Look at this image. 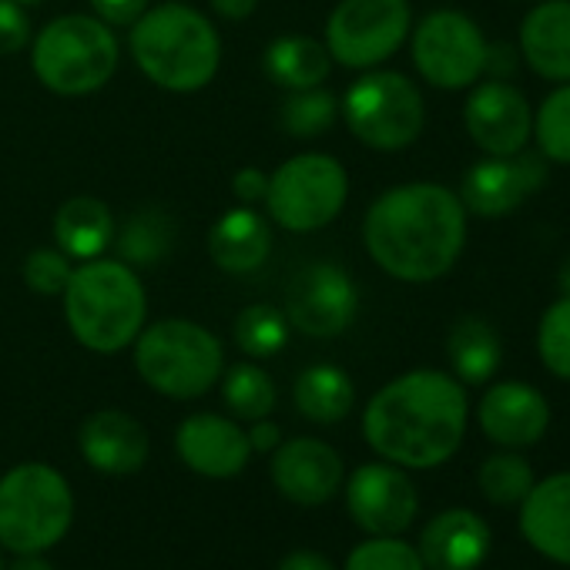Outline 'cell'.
Wrapping results in <instances>:
<instances>
[{"label": "cell", "instance_id": "cell-1", "mask_svg": "<svg viewBox=\"0 0 570 570\" xmlns=\"http://www.w3.org/2000/svg\"><path fill=\"white\" fill-rule=\"evenodd\" d=\"M363 242L370 258L400 282L443 278L466 242V208L436 181L386 188L366 212Z\"/></svg>", "mask_w": 570, "mask_h": 570}, {"label": "cell", "instance_id": "cell-2", "mask_svg": "<svg viewBox=\"0 0 570 570\" xmlns=\"http://www.w3.org/2000/svg\"><path fill=\"white\" fill-rule=\"evenodd\" d=\"M466 393L440 370H413L386 383L363 413L366 443L390 463L430 470L446 463L466 433Z\"/></svg>", "mask_w": 570, "mask_h": 570}, {"label": "cell", "instance_id": "cell-3", "mask_svg": "<svg viewBox=\"0 0 570 570\" xmlns=\"http://www.w3.org/2000/svg\"><path fill=\"white\" fill-rule=\"evenodd\" d=\"M148 299L138 272L121 258H91L71 272L65 320L75 340L101 356L128 350L145 330Z\"/></svg>", "mask_w": 570, "mask_h": 570}, {"label": "cell", "instance_id": "cell-4", "mask_svg": "<svg viewBox=\"0 0 570 570\" xmlns=\"http://www.w3.org/2000/svg\"><path fill=\"white\" fill-rule=\"evenodd\" d=\"M131 55L151 85L191 95L218 75L222 41L205 14L171 0V4L148 8L131 24Z\"/></svg>", "mask_w": 570, "mask_h": 570}, {"label": "cell", "instance_id": "cell-5", "mask_svg": "<svg viewBox=\"0 0 570 570\" xmlns=\"http://www.w3.org/2000/svg\"><path fill=\"white\" fill-rule=\"evenodd\" d=\"M131 346L138 376L168 400L205 396L222 380V343L212 330L191 320H161L145 326Z\"/></svg>", "mask_w": 570, "mask_h": 570}, {"label": "cell", "instance_id": "cell-6", "mask_svg": "<svg viewBox=\"0 0 570 570\" xmlns=\"http://www.w3.org/2000/svg\"><path fill=\"white\" fill-rule=\"evenodd\" d=\"M75 520L71 483L48 463H18L0 476V547L45 553Z\"/></svg>", "mask_w": 570, "mask_h": 570}, {"label": "cell", "instance_id": "cell-7", "mask_svg": "<svg viewBox=\"0 0 570 570\" xmlns=\"http://www.w3.org/2000/svg\"><path fill=\"white\" fill-rule=\"evenodd\" d=\"M31 68L38 81L55 95H95L118 71V38L98 18L65 14L45 31H38L31 48Z\"/></svg>", "mask_w": 570, "mask_h": 570}, {"label": "cell", "instance_id": "cell-8", "mask_svg": "<svg viewBox=\"0 0 570 570\" xmlns=\"http://www.w3.org/2000/svg\"><path fill=\"white\" fill-rule=\"evenodd\" d=\"M350 175L346 168L323 151L296 155L268 175L265 205L275 225L289 232H320L346 205Z\"/></svg>", "mask_w": 570, "mask_h": 570}, {"label": "cell", "instance_id": "cell-9", "mask_svg": "<svg viewBox=\"0 0 570 570\" xmlns=\"http://www.w3.org/2000/svg\"><path fill=\"white\" fill-rule=\"evenodd\" d=\"M350 131L376 151L410 148L426 121L420 88L400 71H370L343 98Z\"/></svg>", "mask_w": 570, "mask_h": 570}, {"label": "cell", "instance_id": "cell-10", "mask_svg": "<svg viewBox=\"0 0 570 570\" xmlns=\"http://www.w3.org/2000/svg\"><path fill=\"white\" fill-rule=\"evenodd\" d=\"M410 24L406 0H340L326 24V51L343 68L366 71L403 48Z\"/></svg>", "mask_w": 570, "mask_h": 570}, {"label": "cell", "instance_id": "cell-11", "mask_svg": "<svg viewBox=\"0 0 570 570\" xmlns=\"http://www.w3.org/2000/svg\"><path fill=\"white\" fill-rule=\"evenodd\" d=\"M413 65L426 85L463 91L480 81L487 65L483 31L460 11H433L413 31Z\"/></svg>", "mask_w": 570, "mask_h": 570}, {"label": "cell", "instance_id": "cell-12", "mask_svg": "<svg viewBox=\"0 0 570 570\" xmlns=\"http://www.w3.org/2000/svg\"><path fill=\"white\" fill-rule=\"evenodd\" d=\"M356 309L360 293L346 268L336 262H313L289 282V296H285L282 313L303 336L333 340L353 326Z\"/></svg>", "mask_w": 570, "mask_h": 570}, {"label": "cell", "instance_id": "cell-13", "mask_svg": "<svg viewBox=\"0 0 570 570\" xmlns=\"http://www.w3.org/2000/svg\"><path fill=\"white\" fill-rule=\"evenodd\" d=\"M547 181V158L540 151L490 155L476 161L460 185V202L476 218H500L520 208Z\"/></svg>", "mask_w": 570, "mask_h": 570}, {"label": "cell", "instance_id": "cell-14", "mask_svg": "<svg viewBox=\"0 0 570 570\" xmlns=\"http://www.w3.org/2000/svg\"><path fill=\"white\" fill-rule=\"evenodd\" d=\"M346 507L360 530L373 537H400L413 527L420 497L396 463H363L346 483Z\"/></svg>", "mask_w": 570, "mask_h": 570}, {"label": "cell", "instance_id": "cell-15", "mask_svg": "<svg viewBox=\"0 0 570 570\" xmlns=\"http://www.w3.org/2000/svg\"><path fill=\"white\" fill-rule=\"evenodd\" d=\"M463 125L473 145L483 148L487 155H517L527 148V138L533 131V115L527 98L513 85L490 78L470 91L463 108Z\"/></svg>", "mask_w": 570, "mask_h": 570}, {"label": "cell", "instance_id": "cell-16", "mask_svg": "<svg viewBox=\"0 0 570 570\" xmlns=\"http://www.w3.org/2000/svg\"><path fill=\"white\" fill-rule=\"evenodd\" d=\"M343 456L316 436H296L272 450V483L299 507H323L343 487Z\"/></svg>", "mask_w": 570, "mask_h": 570}, {"label": "cell", "instance_id": "cell-17", "mask_svg": "<svg viewBox=\"0 0 570 570\" xmlns=\"http://www.w3.org/2000/svg\"><path fill=\"white\" fill-rule=\"evenodd\" d=\"M175 450L188 470L208 480H232L245 470L252 446L248 433L218 413H195L181 420L175 433Z\"/></svg>", "mask_w": 570, "mask_h": 570}, {"label": "cell", "instance_id": "cell-18", "mask_svg": "<svg viewBox=\"0 0 570 570\" xmlns=\"http://www.w3.org/2000/svg\"><path fill=\"white\" fill-rule=\"evenodd\" d=\"M480 430L500 446H533L550 426V406L527 383H497L480 400Z\"/></svg>", "mask_w": 570, "mask_h": 570}, {"label": "cell", "instance_id": "cell-19", "mask_svg": "<svg viewBox=\"0 0 570 570\" xmlns=\"http://www.w3.org/2000/svg\"><path fill=\"white\" fill-rule=\"evenodd\" d=\"M78 446L98 473L128 476L148 460V430L121 410H98L81 423Z\"/></svg>", "mask_w": 570, "mask_h": 570}, {"label": "cell", "instance_id": "cell-20", "mask_svg": "<svg viewBox=\"0 0 570 570\" xmlns=\"http://www.w3.org/2000/svg\"><path fill=\"white\" fill-rule=\"evenodd\" d=\"M490 527L473 510H446L423 527L420 560L426 570H476L490 553Z\"/></svg>", "mask_w": 570, "mask_h": 570}, {"label": "cell", "instance_id": "cell-21", "mask_svg": "<svg viewBox=\"0 0 570 570\" xmlns=\"http://www.w3.org/2000/svg\"><path fill=\"white\" fill-rule=\"evenodd\" d=\"M520 530L543 557L570 567V473L530 487L520 503Z\"/></svg>", "mask_w": 570, "mask_h": 570}, {"label": "cell", "instance_id": "cell-22", "mask_svg": "<svg viewBox=\"0 0 570 570\" xmlns=\"http://www.w3.org/2000/svg\"><path fill=\"white\" fill-rule=\"evenodd\" d=\"M268 252H272V228L252 205L228 208L208 228V255L228 275H248L262 268Z\"/></svg>", "mask_w": 570, "mask_h": 570}, {"label": "cell", "instance_id": "cell-23", "mask_svg": "<svg viewBox=\"0 0 570 570\" xmlns=\"http://www.w3.org/2000/svg\"><path fill=\"white\" fill-rule=\"evenodd\" d=\"M527 65L547 81H570V0H543L520 24Z\"/></svg>", "mask_w": 570, "mask_h": 570}, {"label": "cell", "instance_id": "cell-24", "mask_svg": "<svg viewBox=\"0 0 570 570\" xmlns=\"http://www.w3.org/2000/svg\"><path fill=\"white\" fill-rule=\"evenodd\" d=\"M55 242L68 258L91 262L101 258L105 248L115 242V215L95 195L68 198L55 215Z\"/></svg>", "mask_w": 570, "mask_h": 570}, {"label": "cell", "instance_id": "cell-25", "mask_svg": "<svg viewBox=\"0 0 570 570\" xmlns=\"http://www.w3.org/2000/svg\"><path fill=\"white\" fill-rule=\"evenodd\" d=\"M330 68H333V58H330L326 45L303 38V35H285V38L272 41L262 55L265 78L285 91L320 88L330 78Z\"/></svg>", "mask_w": 570, "mask_h": 570}, {"label": "cell", "instance_id": "cell-26", "mask_svg": "<svg viewBox=\"0 0 570 570\" xmlns=\"http://www.w3.org/2000/svg\"><path fill=\"white\" fill-rule=\"evenodd\" d=\"M293 400H296V410L309 423L333 426L350 416V410L356 403V386L346 370H340L333 363H316L299 373V380L293 386Z\"/></svg>", "mask_w": 570, "mask_h": 570}, {"label": "cell", "instance_id": "cell-27", "mask_svg": "<svg viewBox=\"0 0 570 570\" xmlns=\"http://www.w3.org/2000/svg\"><path fill=\"white\" fill-rule=\"evenodd\" d=\"M446 356L453 363V373L463 383L480 386L500 370L503 346H500V336L493 333V326L487 320L463 316L446 336Z\"/></svg>", "mask_w": 570, "mask_h": 570}, {"label": "cell", "instance_id": "cell-28", "mask_svg": "<svg viewBox=\"0 0 570 570\" xmlns=\"http://www.w3.org/2000/svg\"><path fill=\"white\" fill-rule=\"evenodd\" d=\"M175 218L161 208L135 212L118 232V258L128 265H155L175 248Z\"/></svg>", "mask_w": 570, "mask_h": 570}, {"label": "cell", "instance_id": "cell-29", "mask_svg": "<svg viewBox=\"0 0 570 570\" xmlns=\"http://www.w3.org/2000/svg\"><path fill=\"white\" fill-rule=\"evenodd\" d=\"M289 320L268 303L245 306L235 320V346L252 360H272L289 343Z\"/></svg>", "mask_w": 570, "mask_h": 570}, {"label": "cell", "instance_id": "cell-30", "mask_svg": "<svg viewBox=\"0 0 570 570\" xmlns=\"http://www.w3.org/2000/svg\"><path fill=\"white\" fill-rule=\"evenodd\" d=\"M222 396H225V406L238 416V420H265L272 410H275V383L272 376L255 366V363H238L225 373L222 380Z\"/></svg>", "mask_w": 570, "mask_h": 570}, {"label": "cell", "instance_id": "cell-31", "mask_svg": "<svg viewBox=\"0 0 570 570\" xmlns=\"http://www.w3.org/2000/svg\"><path fill=\"white\" fill-rule=\"evenodd\" d=\"M340 118V101L323 91V88H306V91H289L282 111H278V125L285 135L293 138H316L323 131H330Z\"/></svg>", "mask_w": 570, "mask_h": 570}, {"label": "cell", "instance_id": "cell-32", "mask_svg": "<svg viewBox=\"0 0 570 570\" xmlns=\"http://www.w3.org/2000/svg\"><path fill=\"white\" fill-rule=\"evenodd\" d=\"M533 487V470L517 453H493L480 466V490L493 507H517Z\"/></svg>", "mask_w": 570, "mask_h": 570}, {"label": "cell", "instance_id": "cell-33", "mask_svg": "<svg viewBox=\"0 0 570 570\" xmlns=\"http://www.w3.org/2000/svg\"><path fill=\"white\" fill-rule=\"evenodd\" d=\"M533 135L547 161L570 165V81H563L543 98L533 118Z\"/></svg>", "mask_w": 570, "mask_h": 570}, {"label": "cell", "instance_id": "cell-34", "mask_svg": "<svg viewBox=\"0 0 570 570\" xmlns=\"http://www.w3.org/2000/svg\"><path fill=\"white\" fill-rule=\"evenodd\" d=\"M537 350L543 366L570 383V296L547 306L540 330H537Z\"/></svg>", "mask_w": 570, "mask_h": 570}, {"label": "cell", "instance_id": "cell-35", "mask_svg": "<svg viewBox=\"0 0 570 570\" xmlns=\"http://www.w3.org/2000/svg\"><path fill=\"white\" fill-rule=\"evenodd\" d=\"M343 570H426L420 550L400 537H373L346 557Z\"/></svg>", "mask_w": 570, "mask_h": 570}, {"label": "cell", "instance_id": "cell-36", "mask_svg": "<svg viewBox=\"0 0 570 570\" xmlns=\"http://www.w3.org/2000/svg\"><path fill=\"white\" fill-rule=\"evenodd\" d=\"M71 272L75 265L61 248H35L24 258V282L38 296H65Z\"/></svg>", "mask_w": 570, "mask_h": 570}, {"label": "cell", "instance_id": "cell-37", "mask_svg": "<svg viewBox=\"0 0 570 570\" xmlns=\"http://www.w3.org/2000/svg\"><path fill=\"white\" fill-rule=\"evenodd\" d=\"M31 41V18L18 0H0V58L24 51Z\"/></svg>", "mask_w": 570, "mask_h": 570}, {"label": "cell", "instance_id": "cell-38", "mask_svg": "<svg viewBox=\"0 0 570 570\" xmlns=\"http://www.w3.org/2000/svg\"><path fill=\"white\" fill-rule=\"evenodd\" d=\"M151 0H91V11L98 21H105L108 28H131Z\"/></svg>", "mask_w": 570, "mask_h": 570}, {"label": "cell", "instance_id": "cell-39", "mask_svg": "<svg viewBox=\"0 0 570 570\" xmlns=\"http://www.w3.org/2000/svg\"><path fill=\"white\" fill-rule=\"evenodd\" d=\"M232 191L242 205H255V202H265V191H268V175L262 168H242L235 171L232 178Z\"/></svg>", "mask_w": 570, "mask_h": 570}, {"label": "cell", "instance_id": "cell-40", "mask_svg": "<svg viewBox=\"0 0 570 570\" xmlns=\"http://www.w3.org/2000/svg\"><path fill=\"white\" fill-rule=\"evenodd\" d=\"M278 570H336L330 557H323L320 550H293V553H285Z\"/></svg>", "mask_w": 570, "mask_h": 570}, {"label": "cell", "instance_id": "cell-41", "mask_svg": "<svg viewBox=\"0 0 570 570\" xmlns=\"http://www.w3.org/2000/svg\"><path fill=\"white\" fill-rule=\"evenodd\" d=\"M282 443V430L268 420H255L252 430H248V446L252 453H272L275 446Z\"/></svg>", "mask_w": 570, "mask_h": 570}, {"label": "cell", "instance_id": "cell-42", "mask_svg": "<svg viewBox=\"0 0 570 570\" xmlns=\"http://www.w3.org/2000/svg\"><path fill=\"white\" fill-rule=\"evenodd\" d=\"M513 68H517V61H513V48H507V45H487V65H483V71H490L493 78L500 75V81H507L510 75H513Z\"/></svg>", "mask_w": 570, "mask_h": 570}, {"label": "cell", "instance_id": "cell-43", "mask_svg": "<svg viewBox=\"0 0 570 570\" xmlns=\"http://www.w3.org/2000/svg\"><path fill=\"white\" fill-rule=\"evenodd\" d=\"M215 14H222L225 21H245L248 14H255L258 0H212Z\"/></svg>", "mask_w": 570, "mask_h": 570}, {"label": "cell", "instance_id": "cell-44", "mask_svg": "<svg viewBox=\"0 0 570 570\" xmlns=\"http://www.w3.org/2000/svg\"><path fill=\"white\" fill-rule=\"evenodd\" d=\"M8 570H55L41 553H18V560Z\"/></svg>", "mask_w": 570, "mask_h": 570}, {"label": "cell", "instance_id": "cell-45", "mask_svg": "<svg viewBox=\"0 0 570 570\" xmlns=\"http://www.w3.org/2000/svg\"><path fill=\"white\" fill-rule=\"evenodd\" d=\"M560 289H563V296H570V258L560 268Z\"/></svg>", "mask_w": 570, "mask_h": 570}, {"label": "cell", "instance_id": "cell-46", "mask_svg": "<svg viewBox=\"0 0 570 570\" xmlns=\"http://www.w3.org/2000/svg\"><path fill=\"white\" fill-rule=\"evenodd\" d=\"M18 4H41V0H18Z\"/></svg>", "mask_w": 570, "mask_h": 570}, {"label": "cell", "instance_id": "cell-47", "mask_svg": "<svg viewBox=\"0 0 570 570\" xmlns=\"http://www.w3.org/2000/svg\"><path fill=\"white\" fill-rule=\"evenodd\" d=\"M0 570H4V560H0Z\"/></svg>", "mask_w": 570, "mask_h": 570}]
</instances>
